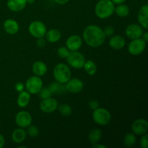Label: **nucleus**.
Masks as SVG:
<instances>
[{
    "mask_svg": "<svg viewBox=\"0 0 148 148\" xmlns=\"http://www.w3.org/2000/svg\"><path fill=\"white\" fill-rule=\"evenodd\" d=\"M82 38L85 43L92 48H98L102 46L106 40L103 30L96 25L87 26L83 30Z\"/></svg>",
    "mask_w": 148,
    "mask_h": 148,
    "instance_id": "nucleus-1",
    "label": "nucleus"
},
{
    "mask_svg": "<svg viewBox=\"0 0 148 148\" xmlns=\"http://www.w3.org/2000/svg\"><path fill=\"white\" fill-rule=\"evenodd\" d=\"M115 4L111 0H99L95 6V14L98 18L106 19L114 13Z\"/></svg>",
    "mask_w": 148,
    "mask_h": 148,
    "instance_id": "nucleus-2",
    "label": "nucleus"
},
{
    "mask_svg": "<svg viewBox=\"0 0 148 148\" xmlns=\"http://www.w3.org/2000/svg\"><path fill=\"white\" fill-rule=\"evenodd\" d=\"M53 76L55 80L59 83L66 84L72 76L69 66L64 63L57 64L53 70Z\"/></svg>",
    "mask_w": 148,
    "mask_h": 148,
    "instance_id": "nucleus-3",
    "label": "nucleus"
},
{
    "mask_svg": "<svg viewBox=\"0 0 148 148\" xmlns=\"http://www.w3.org/2000/svg\"><path fill=\"white\" fill-rule=\"evenodd\" d=\"M92 119L100 126H106L111 121V114L104 108H97L92 112Z\"/></svg>",
    "mask_w": 148,
    "mask_h": 148,
    "instance_id": "nucleus-4",
    "label": "nucleus"
},
{
    "mask_svg": "<svg viewBox=\"0 0 148 148\" xmlns=\"http://www.w3.org/2000/svg\"><path fill=\"white\" fill-rule=\"evenodd\" d=\"M66 59L69 66L76 69H80L83 68L84 64L86 61L83 54L78 51H70Z\"/></svg>",
    "mask_w": 148,
    "mask_h": 148,
    "instance_id": "nucleus-5",
    "label": "nucleus"
},
{
    "mask_svg": "<svg viewBox=\"0 0 148 148\" xmlns=\"http://www.w3.org/2000/svg\"><path fill=\"white\" fill-rule=\"evenodd\" d=\"M43 80L40 77L31 76L27 79L25 84V89L30 94H38L43 88Z\"/></svg>",
    "mask_w": 148,
    "mask_h": 148,
    "instance_id": "nucleus-6",
    "label": "nucleus"
},
{
    "mask_svg": "<svg viewBox=\"0 0 148 148\" xmlns=\"http://www.w3.org/2000/svg\"><path fill=\"white\" fill-rule=\"evenodd\" d=\"M28 31L33 37L38 38L44 37L47 30H46V25L43 22L35 20L29 25Z\"/></svg>",
    "mask_w": 148,
    "mask_h": 148,
    "instance_id": "nucleus-7",
    "label": "nucleus"
},
{
    "mask_svg": "<svg viewBox=\"0 0 148 148\" xmlns=\"http://www.w3.org/2000/svg\"><path fill=\"white\" fill-rule=\"evenodd\" d=\"M147 42L145 41L142 38L133 39L128 45V51L133 56H138L144 52L146 48Z\"/></svg>",
    "mask_w": 148,
    "mask_h": 148,
    "instance_id": "nucleus-8",
    "label": "nucleus"
},
{
    "mask_svg": "<svg viewBox=\"0 0 148 148\" xmlns=\"http://www.w3.org/2000/svg\"><path fill=\"white\" fill-rule=\"evenodd\" d=\"M33 118L31 114L26 111H21L15 116V123L20 128H27L32 124Z\"/></svg>",
    "mask_w": 148,
    "mask_h": 148,
    "instance_id": "nucleus-9",
    "label": "nucleus"
},
{
    "mask_svg": "<svg viewBox=\"0 0 148 148\" xmlns=\"http://www.w3.org/2000/svg\"><path fill=\"white\" fill-rule=\"evenodd\" d=\"M144 30L143 27L140 25L137 24H130L126 27L125 33L127 38L131 40L139 38L143 36Z\"/></svg>",
    "mask_w": 148,
    "mask_h": 148,
    "instance_id": "nucleus-10",
    "label": "nucleus"
},
{
    "mask_svg": "<svg viewBox=\"0 0 148 148\" xmlns=\"http://www.w3.org/2000/svg\"><path fill=\"white\" fill-rule=\"evenodd\" d=\"M132 130L135 135H143L147 133L148 122L145 119H138L132 124Z\"/></svg>",
    "mask_w": 148,
    "mask_h": 148,
    "instance_id": "nucleus-11",
    "label": "nucleus"
},
{
    "mask_svg": "<svg viewBox=\"0 0 148 148\" xmlns=\"http://www.w3.org/2000/svg\"><path fill=\"white\" fill-rule=\"evenodd\" d=\"M58 106V101L55 98L50 97L46 99H43L40 104V109L43 112L50 114L57 109Z\"/></svg>",
    "mask_w": 148,
    "mask_h": 148,
    "instance_id": "nucleus-12",
    "label": "nucleus"
},
{
    "mask_svg": "<svg viewBox=\"0 0 148 148\" xmlns=\"http://www.w3.org/2000/svg\"><path fill=\"white\" fill-rule=\"evenodd\" d=\"M66 91L71 93H79L83 90L84 83L78 78H70L65 85Z\"/></svg>",
    "mask_w": 148,
    "mask_h": 148,
    "instance_id": "nucleus-13",
    "label": "nucleus"
},
{
    "mask_svg": "<svg viewBox=\"0 0 148 148\" xmlns=\"http://www.w3.org/2000/svg\"><path fill=\"white\" fill-rule=\"evenodd\" d=\"M65 45L70 51H78L82 45V39L77 35H72L66 39Z\"/></svg>",
    "mask_w": 148,
    "mask_h": 148,
    "instance_id": "nucleus-14",
    "label": "nucleus"
},
{
    "mask_svg": "<svg viewBox=\"0 0 148 148\" xmlns=\"http://www.w3.org/2000/svg\"><path fill=\"white\" fill-rule=\"evenodd\" d=\"M110 47L114 50H120L122 49L126 45V40L123 36L119 35L111 36L108 41Z\"/></svg>",
    "mask_w": 148,
    "mask_h": 148,
    "instance_id": "nucleus-15",
    "label": "nucleus"
},
{
    "mask_svg": "<svg viewBox=\"0 0 148 148\" xmlns=\"http://www.w3.org/2000/svg\"><path fill=\"white\" fill-rule=\"evenodd\" d=\"M4 30L10 35H15L19 31V24L14 19H7L3 24Z\"/></svg>",
    "mask_w": 148,
    "mask_h": 148,
    "instance_id": "nucleus-16",
    "label": "nucleus"
},
{
    "mask_svg": "<svg viewBox=\"0 0 148 148\" xmlns=\"http://www.w3.org/2000/svg\"><path fill=\"white\" fill-rule=\"evenodd\" d=\"M137 20L140 25L147 30L148 28V5L147 4L143 5L139 10Z\"/></svg>",
    "mask_w": 148,
    "mask_h": 148,
    "instance_id": "nucleus-17",
    "label": "nucleus"
},
{
    "mask_svg": "<svg viewBox=\"0 0 148 148\" xmlns=\"http://www.w3.org/2000/svg\"><path fill=\"white\" fill-rule=\"evenodd\" d=\"M27 5L26 0H7V7L10 11L20 12Z\"/></svg>",
    "mask_w": 148,
    "mask_h": 148,
    "instance_id": "nucleus-18",
    "label": "nucleus"
},
{
    "mask_svg": "<svg viewBox=\"0 0 148 148\" xmlns=\"http://www.w3.org/2000/svg\"><path fill=\"white\" fill-rule=\"evenodd\" d=\"M48 68L46 64L42 61H37L33 63L32 66V71L36 76L42 77L47 72Z\"/></svg>",
    "mask_w": 148,
    "mask_h": 148,
    "instance_id": "nucleus-19",
    "label": "nucleus"
},
{
    "mask_svg": "<svg viewBox=\"0 0 148 148\" xmlns=\"http://www.w3.org/2000/svg\"><path fill=\"white\" fill-rule=\"evenodd\" d=\"M26 137H27L26 131L23 128H20V127L14 130L12 134V141L15 143H18V144L24 142L26 139Z\"/></svg>",
    "mask_w": 148,
    "mask_h": 148,
    "instance_id": "nucleus-20",
    "label": "nucleus"
},
{
    "mask_svg": "<svg viewBox=\"0 0 148 148\" xmlns=\"http://www.w3.org/2000/svg\"><path fill=\"white\" fill-rule=\"evenodd\" d=\"M45 37H46V40L49 43H56L61 39L62 33H61L60 30H57V29H51V30L46 31Z\"/></svg>",
    "mask_w": 148,
    "mask_h": 148,
    "instance_id": "nucleus-21",
    "label": "nucleus"
},
{
    "mask_svg": "<svg viewBox=\"0 0 148 148\" xmlns=\"http://www.w3.org/2000/svg\"><path fill=\"white\" fill-rule=\"evenodd\" d=\"M30 101V93H29L27 90H23L19 92L17 97V103L20 108H25L29 104Z\"/></svg>",
    "mask_w": 148,
    "mask_h": 148,
    "instance_id": "nucleus-22",
    "label": "nucleus"
},
{
    "mask_svg": "<svg viewBox=\"0 0 148 148\" xmlns=\"http://www.w3.org/2000/svg\"><path fill=\"white\" fill-rule=\"evenodd\" d=\"M48 88H49L52 94H56V95L64 94L66 91V86H65L64 84L59 83L56 81L51 82Z\"/></svg>",
    "mask_w": 148,
    "mask_h": 148,
    "instance_id": "nucleus-23",
    "label": "nucleus"
},
{
    "mask_svg": "<svg viewBox=\"0 0 148 148\" xmlns=\"http://www.w3.org/2000/svg\"><path fill=\"white\" fill-rule=\"evenodd\" d=\"M102 138V132L99 129H93L88 134V140L92 145L98 143Z\"/></svg>",
    "mask_w": 148,
    "mask_h": 148,
    "instance_id": "nucleus-24",
    "label": "nucleus"
},
{
    "mask_svg": "<svg viewBox=\"0 0 148 148\" xmlns=\"http://www.w3.org/2000/svg\"><path fill=\"white\" fill-rule=\"evenodd\" d=\"M130 7L127 4H124V3L118 4V6L115 7V10H114V12L119 17H127L130 14Z\"/></svg>",
    "mask_w": 148,
    "mask_h": 148,
    "instance_id": "nucleus-25",
    "label": "nucleus"
},
{
    "mask_svg": "<svg viewBox=\"0 0 148 148\" xmlns=\"http://www.w3.org/2000/svg\"><path fill=\"white\" fill-rule=\"evenodd\" d=\"M83 68L85 69V71L88 75L92 76V75H95L97 72V66L95 64V62L92 60H88L85 61V64H84Z\"/></svg>",
    "mask_w": 148,
    "mask_h": 148,
    "instance_id": "nucleus-26",
    "label": "nucleus"
},
{
    "mask_svg": "<svg viewBox=\"0 0 148 148\" xmlns=\"http://www.w3.org/2000/svg\"><path fill=\"white\" fill-rule=\"evenodd\" d=\"M137 142L136 135L134 133H128L124 136V144L127 147H132Z\"/></svg>",
    "mask_w": 148,
    "mask_h": 148,
    "instance_id": "nucleus-27",
    "label": "nucleus"
},
{
    "mask_svg": "<svg viewBox=\"0 0 148 148\" xmlns=\"http://www.w3.org/2000/svg\"><path fill=\"white\" fill-rule=\"evenodd\" d=\"M57 109L59 110V112L62 116H69L72 112V107L66 103H62L61 105L58 106Z\"/></svg>",
    "mask_w": 148,
    "mask_h": 148,
    "instance_id": "nucleus-28",
    "label": "nucleus"
},
{
    "mask_svg": "<svg viewBox=\"0 0 148 148\" xmlns=\"http://www.w3.org/2000/svg\"><path fill=\"white\" fill-rule=\"evenodd\" d=\"M26 132H27V134L31 138H36L39 134V130L36 125H32V124H30V126L27 127V130Z\"/></svg>",
    "mask_w": 148,
    "mask_h": 148,
    "instance_id": "nucleus-29",
    "label": "nucleus"
},
{
    "mask_svg": "<svg viewBox=\"0 0 148 148\" xmlns=\"http://www.w3.org/2000/svg\"><path fill=\"white\" fill-rule=\"evenodd\" d=\"M38 95L39 96H40V98L43 100L48 98H50V97L51 96L52 93L48 87H44V88L43 87V88L40 89V90L39 91Z\"/></svg>",
    "mask_w": 148,
    "mask_h": 148,
    "instance_id": "nucleus-30",
    "label": "nucleus"
},
{
    "mask_svg": "<svg viewBox=\"0 0 148 148\" xmlns=\"http://www.w3.org/2000/svg\"><path fill=\"white\" fill-rule=\"evenodd\" d=\"M70 51L66 46H61L57 49V55L62 59H66L69 55Z\"/></svg>",
    "mask_w": 148,
    "mask_h": 148,
    "instance_id": "nucleus-31",
    "label": "nucleus"
},
{
    "mask_svg": "<svg viewBox=\"0 0 148 148\" xmlns=\"http://www.w3.org/2000/svg\"><path fill=\"white\" fill-rule=\"evenodd\" d=\"M148 134L147 133L143 134V137H141L140 141V145L141 148H147L148 147Z\"/></svg>",
    "mask_w": 148,
    "mask_h": 148,
    "instance_id": "nucleus-32",
    "label": "nucleus"
},
{
    "mask_svg": "<svg viewBox=\"0 0 148 148\" xmlns=\"http://www.w3.org/2000/svg\"><path fill=\"white\" fill-rule=\"evenodd\" d=\"M103 30V33L104 34H105L106 37V36L111 37V36H112L114 33V28L112 26H106Z\"/></svg>",
    "mask_w": 148,
    "mask_h": 148,
    "instance_id": "nucleus-33",
    "label": "nucleus"
},
{
    "mask_svg": "<svg viewBox=\"0 0 148 148\" xmlns=\"http://www.w3.org/2000/svg\"><path fill=\"white\" fill-rule=\"evenodd\" d=\"M46 40L43 38V37L38 38H37V40H36V44H37V46L40 48L44 47V46H46Z\"/></svg>",
    "mask_w": 148,
    "mask_h": 148,
    "instance_id": "nucleus-34",
    "label": "nucleus"
},
{
    "mask_svg": "<svg viewBox=\"0 0 148 148\" xmlns=\"http://www.w3.org/2000/svg\"><path fill=\"white\" fill-rule=\"evenodd\" d=\"M88 105H89V108L92 110H95L99 107V103L96 100H91Z\"/></svg>",
    "mask_w": 148,
    "mask_h": 148,
    "instance_id": "nucleus-35",
    "label": "nucleus"
},
{
    "mask_svg": "<svg viewBox=\"0 0 148 148\" xmlns=\"http://www.w3.org/2000/svg\"><path fill=\"white\" fill-rule=\"evenodd\" d=\"M14 88H15V90L17 91V92H20L25 90V85L23 83V82H17V83L15 84Z\"/></svg>",
    "mask_w": 148,
    "mask_h": 148,
    "instance_id": "nucleus-36",
    "label": "nucleus"
},
{
    "mask_svg": "<svg viewBox=\"0 0 148 148\" xmlns=\"http://www.w3.org/2000/svg\"><path fill=\"white\" fill-rule=\"evenodd\" d=\"M5 144V139L2 134H0V148H2Z\"/></svg>",
    "mask_w": 148,
    "mask_h": 148,
    "instance_id": "nucleus-37",
    "label": "nucleus"
},
{
    "mask_svg": "<svg viewBox=\"0 0 148 148\" xmlns=\"http://www.w3.org/2000/svg\"><path fill=\"white\" fill-rule=\"evenodd\" d=\"M56 4H61V5H64V4H66L69 0H53Z\"/></svg>",
    "mask_w": 148,
    "mask_h": 148,
    "instance_id": "nucleus-38",
    "label": "nucleus"
},
{
    "mask_svg": "<svg viewBox=\"0 0 148 148\" xmlns=\"http://www.w3.org/2000/svg\"><path fill=\"white\" fill-rule=\"evenodd\" d=\"M114 4H123V3L125 2L127 0H111Z\"/></svg>",
    "mask_w": 148,
    "mask_h": 148,
    "instance_id": "nucleus-39",
    "label": "nucleus"
},
{
    "mask_svg": "<svg viewBox=\"0 0 148 148\" xmlns=\"http://www.w3.org/2000/svg\"><path fill=\"white\" fill-rule=\"evenodd\" d=\"M141 38L145 40V41L147 42L148 41V33L147 32H144Z\"/></svg>",
    "mask_w": 148,
    "mask_h": 148,
    "instance_id": "nucleus-40",
    "label": "nucleus"
},
{
    "mask_svg": "<svg viewBox=\"0 0 148 148\" xmlns=\"http://www.w3.org/2000/svg\"><path fill=\"white\" fill-rule=\"evenodd\" d=\"M92 147H93V148H98V147H101V148H106V146L103 145L98 144V143H95V144H93V145H92Z\"/></svg>",
    "mask_w": 148,
    "mask_h": 148,
    "instance_id": "nucleus-41",
    "label": "nucleus"
},
{
    "mask_svg": "<svg viewBox=\"0 0 148 148\" xmlns=\"http://www.w3.org/2000/svg\"><path fill=\"white\" fill-rule=\"evenodd\" d=\"M27 1V4H33V3L36 1V0H26Z\"/></svg>",
    "mask_w": 148,
    "mask_h": 148,
    "instance_id": "nucleus-42",
    "label": "nucleus"
},
{
    "mask_svg": "<svg viewBox=\"0 0 148 148\" xmlns=\"http://www.w3.org/2000/svg\"><path fill=\"white\" fill-rule=\"evenodd\" d=\"M18 147L21 148V147H25V146H20V147Z\"/></svg>",
    "mask_w": 148,
    "mask_h": 148,
    "instance_id": "nucleus-43",
    "label": "nucleus"
}]
</instances>
